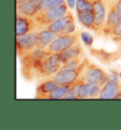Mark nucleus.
Returning a JSON list of instances; mask_svg holds the SVG:
<instances>
[{
  "label": "nucleus",
  "mask_w": 121,
  "mask_h": 130,
  "mask_svg": "<svg viewBox=\"0 0 121 130\" xmlns=\"http://www.w3.org/2000/svg\"><path fill=\"white\" fill-rule=\"evenodd\" d=\"M50 55L46 49H34L28 55L21 59L22 61V74L26 79H33L37 77L38 70L43 60Z\"/></svg>",
  "instance_id": "obj_1"
},
{
  "label": "nucleus",
  "mask_w": 121,
  "mask_h": 130,
  "mask_svg": "<svg viewBox=\"0 0 121 130\" xmlns=\"http://www.w3.org/2000/svg\"><path fill=\"white\" fill-rule=\"evenodd\" d=\"M67 12H68V6L66 2H64L56 8L44 10V11H39L33 18L38 24L39 29H43V28H46L53 21L64 16Z\"/></svg>",
  "instance_id": "obj_2"
},
{
  "label": "nucleus",
  "mask_w": 121,
  "mask_h": 130,
  "mask_svg": "<svg viewBox=\"0 0 121 130\" xmlns=\"http://www.w3.org/2000/svg\"><path fill=\"white\" fill-rule=\"evenodd\" d=\"M79 79L83 83L99 84L100 86H103L109 80V75L101 68L96 64L90 63L88 60L82 70Z\"/></svg>",
  "instance_id": "obj_3"
},
{
  "label": "nucleus",
  "mask_w": 121,
  "mask_h": 130,
  "mask_svg": "<svg viewBox=\"0 0 121 130\" xmlns=\"http://www.w3.org/2000/svg\"><path fill=\"white\" fill-rule=\"evenodd\" d=\"M37 30L16 37V52L20 59L36 49Z\"/></svg>",
  "instance_id": "obj_4"
},
{
  "label": "nucleus",
  "mask_w": 121,
  "mask_h": 130,
  "mask_svg": "<svg viewBox=\"0 0 121 130\" xmlns=\"http://www.w3.org/2000/svg\"><path fill=\"white\" fill-rule=\"evenodd\" d=\"M62 62L60 61L59 53L50 54L43 60L37 74V77H47L53 76L62 67Z\"/></svg>",
  "instance_id": "obj_5"
},
{
  "label": "nucleus",
  "mask_w": 121,
  "mask_h": 130,
  "mask_svg": "<svg viewBox=\"0 0 121 130\" xmlns=\"http://www.w3.org/2000/svg\"><path fill=\"white\" fill-rule=\"evenodd\" d=\"M79 36L76 33L72 34H65V35H58V37L53 41L46 48V50L49 54L60 53L67 49L68 47L75 44L79 42Z\"/></svg>",
  "instance_id": "obj_6"
},
{
  "label": "nucleus",
  "mask_w": 121,
  "mask_h": 130,
  "mask_svg": "<svg viewBox=\"0 0 121 130\" xmlns=\"http://www.w3.org/2000/svg\"><path fill=\"white\" fill-rule=\"evenodd\" d=\"M87 61H88V59H86V60L82 63V66L77 69H66V70L60 69V71L57 72L55 75H53L52 78L59 85L73 84L79 78L82 70L84 68L85 64L87 63Z\"/></svg>",
  "instance_id": "obj_7"
},
{
  "label": "nucleus",
  "mask_w": 121,
  "mask_h": 130,
  "mask_svg": "<svg viewBox=\"0 0 121 130\" xmlns=\"http://www.w3.org/2000/svg\"><path fill=\"white\" fill-rule=\"evenodd\" d=\"M93 6V12L95 15V31L101 33L104 27L107 17V6L104 0H90Z\"/></svg>",
  "instance_id": "obj_8"
},
{
  "label": "nucleus",
  "mask_w": 121,
  "mask_h": 130,
  "mask_svg": "<svg viewBox=\"0 0 121 130\" xmlns=\"http://www.w3.org/2000/svg\"><path fill=\"white\" fill-rule=\"evenodd\" d=\"M115 3H116V0H110L105 3L107 6V17H106L104 27L102 29V33L105 36H112L113 30L117 23L119 15L115 8Z\"/></svg>",
  "instance_id": "obj_9"
},
{
  "label": "nucleus",
  "mask_w": 121,
  "mask_h": 130,
  "mask_svg": "<svg viewBox=\"0 0 121 130\" xmlns=\"http://www.w3.org/2000/svg\"><path fill=\"white\" fill-rule=\"evenodd\" d=\"M39 29L38 24L33 17L25 16L16 13V37Z\"/></svg>",
  "instance_id": "obj_10"
},
{
  "label": "nucleus",
  "mask_w": 121,
  "mask_h": 130,
  "mask_svg": "<svg viewBox=\"0 0 121 130\" xmlns=\"http://www.w3.org/2000/svg\"><path fill=\"white\" fill-rule=\"evenodd\" d=\"M121 91L120 83L116 80H108L100 90L98 98L100 99H115Z\"/></svg>",
  "instance_id": "obj_11"
},
{
  "label": "nucleus",
  "mask_w": 121,
  "mask_h": 130,
  "mask_svg": "<svg viewBox=\"0 0 121 130\" xmlns=\"http://www.w3.org/2000/svg\"><path fill=\"white\" fill-rule=\"evenodd\" d=\"M58 33L54 32L48 28H43L37 32L36 48L46 49L47 46L58 37Z\"/></svg>",
  "instance_id": "obj_12"
},
{
  "label": "nucleus",
  "mask_w": 121,
  "mask_h": 130,
  "mask_svg": "<svg viewBox=\"0 0 121 130\" xmlns=\"http://www.w3.org/2000/svg\"><path fill=\"white\" fill-rule=\"evenodd\" d=\"M41 0H28L25 3L16 5V13L29 17H34L39 11Z\"/></svg>",
  "instance_id": "obj_13"
},
{
  "label": "nucleus",
  "mask_w": 121,
  "mask_h": 130,
  "mask_svg": "<svg viewBox=\"0 0 121 130\" xmlns=\"http://www.w3.org/2000/svg\"><path fill=\"white\" fill-rule=\"evenodd\" d=\"M102 86L99 84H90L82 83L79 90V99H89V98H98Z\"/></svg>",
  "instance_id": "obj_14"
},
{
  "label": "nucleus",
  "mask_w": 121,
  "mask_h": 130,
  "mask_svg": "<svg viewBox=\"0 0 121 130\" xmlns=\"http://www.w3.org/2000/svg\"><path fill=\"white\" fill-rule=\"evenodd\" d=\"M82 55V45L79 42H76L75 44H73L72 46L68 47L67 49L63 50L62 52L59 53V59L60 61L62 62V64H64L66 62H68L69 60H71L73 59H76L79 56Z\"/></svg>",
  "instance_id": "obj_15"
},
{
  "label": "nucleus",
  "mask_w": 121,
  "mask_h": 130,
  "mask_svg": "<svg viewBox=\"0 0 121 130\" xmlns=\"http://www.w3.org/2000/svg\"><path fill=\"white\" fill-rule=\"evenodd\" d=\"M58 83L53 79H46L45 81L41 82L37 87L36 98L38 99H47L48 95L58 87Z\"/></svg>",
  "instance_id": "obj_16"
},
{
  "label": "nucleus",
  "mask_w": 121,
  "mask_h": 130,
  "mask_svg": "<svg viewBox=\"0 0 121 130\" xmlns=\"http://www.w3.org/2000/svg\"><path fill=\"white\" fill-rule=\"evenodd\" d=\"M77 17L79 22L86 28L95 31V15L93 11L90 12H77Z\"/></svg>",
  "instance_id": "obj_17"
},
{
  "label": "nucleus",
  "mask_w": 121,
  "mask_h": 130,
  "mask_svg": "<svg viewBox=\"0 0 121 130\" xmlns=\"http://www.w3.org/2000/svg\"><path fill=\"white\" fill-rule=\"evenodd\" d=\"M91 52L93 53V55L97 57L103 63H110L112 60H115V59L121 58V51L115 53H108L104 50H94V49H92Z\"/></svg>",
  "instance_id": "obj_18"
},
{
  "label": "nucleus",
  "mask_w": 121,
  "mask_h": 130,
  "mask_svg": "<svg viewBox=\"0 0 121 130\" xmlns=\"http://www.w3.org/2000/svg\"><path fill=\"white\" fill-rule=\"evenodd\" d=\"M73 17L74 16H73L72 13L70 12V11H68L64 16H62V17H61V18H59V19L53 21L52 23L50 24L46 28H48V29L52 30L54 32L60 34L61 31L62 30V28L65 26V24L67 23L71 18H73Z\"/></svg>",
  "instance_id": "obj_19"
},
{
  "label": "nucleus",
  "mask_w": 121,
  "mask_h": 130,
  "mask_svg": "<svg viewBox=\"0 0 121 130\" xmlns=\"http://www.w3.org/2000/svg\"><path fill=\"white\" fill-rule=\"evenodd\" d=\"M73 84H64V85H58V87L48 95L47 99L55 100V99H63L66 93L70 90L71 86Z\"/></svg>",
  "instance_id": "obj_20"
},
{
  "label": "nucleus",
  "mask_w": 121,
  "mask_h": 130,
  "mask_svg": "<svg viewBox=\"0 0 121 130\" xmlns=\"http://www.w3.org/2000/svg\"><path fill=\"white\" fill-rule=\"evenodd\" d=\"M64 2H65V0H41L39 4V11H44V10L56 8V7L63 4Z\"/></svg>",
  "instance_id": "obj_21"
},
{
  "label": "nucleus",
  "mask_w": 121,
  "mask_h": 130,
  "mask_svg": "<svg viewBox=\"0 0 121 130\" xmlns=\"http://www.w3.org/2000/svg\"><path fill=\"white\" fill-rule=\"evenodd\" d=\"M82 83H83V82H82L79 78L75 82V83H73L70 90H69L68 92L66 93V95L64 96L63 99H79V90L80 85H82Z\"/></svg>",
  "instance_id": "obj_22"
},
{
  "label": "nucleus",
  "mask_w": 121,
  "mask_h": 130,
  "mask_svg": "<svg viewBox=\"0 0 121 130\" xmlns=\"http://www.w3.org/2000/svg\"><path fill=\"white\" fill-rule=\"evenodd\" d=\"M77 12H90L93 11V6L90 0H77L76 4Z\"/></svg>",
  "instance_id": "obj_23"
},
{
  "label": "nucleus",
  "mask_w": 121,
  "mask_h": 130,
  "mask_svg": "<svg viewBox=\"0 0 121 130\" xmlns=\"http://www.w3.org/2000/svg\"><path fill=\"white\" fill-rule=\"evenodd\" d=\"M76 31V25H75V18L73 17L69 20L68 22L65 24L64 27L62 28V30L61 31V35H65V34H72L75 33ZM59 34V35H60Z\"/></svg>",
  "instance_id": "obj_24"
},
{
  "label": "nucleus",
  "mask_w": 121,
  "mask_h": 130,
  "mask_svg": "<svg viewBox=\"0 0 121 130\" xmlns=\"http://www.w3.org/2000/svg\"><path fill=\"white\" fill-rule=\"evenodd\" d=\"M80 38H82V41L83 42V43L87 47H89V48L92 47L93 43H94V37L90 33L82 31V32H80Z\"/></svg>",
  "instance_id": "obj_25"
},
{
  "label": "nucleus",
  "mask_w": 121,
  "mask_h": 130,
  "mask_svg": "<svg viewBox=\"0 0 121 130\" xmlns=\"http://www.w3.org/2000/svg\"><path fill=\"white\" fill-rule=\"evenodd\" d=\"M112 36H114V37H121V15L118 17L117 23H116L115 28L113 30Z\"/></svg>",
  "instance_id": "obj_26"
},
{
  "label": "nucleus",
  "mask_w": 121,
  "mask_h": 130,
  "mask_svg": "<svg viewBox=\"0 0 121 130\" xmlns=\"http://www.w3.org/2000/svg\"><path fill=\"white\" fill-rule=\"evenodd\" d=\"M66 4L70 10H73L76 7V4H77V0H65Z\"/></svg>",
  "instance_id": "obj_27"
},
{
  "label": "nucleus",
  "mask_w": 121,
  "mask_h": 130,
  "mask_svg": "<svg viewBox=\"0 0 121 130\" xmlns=\"http://www.w3.org/2000/svg\"><path fill=\"white\" fill-rule=\"evenodd\" d=\"M115 8L117 10L118 15H121V0H116V3H115Z\"/></svg>",
  "instance_id": "obj_28"
},
{
  "label": "nucleus",
  "mask_w": 121,
  "mask_h": 130,
  "mask_svg": "<svg viewBox=\"0 0 121 130\" xmlns=\"http://www.w3.org/2000/svg\"><path fill=\"white\" fill-rule=\"evenodd\" d=\"M26 1H28V0H16V5H20V4H22V3H25Z\"/></svg>",
  "instance_id": "obj_29"
},
{
  "label": "nucleus",
  "mask_w": 121,
  "mask_h": 130,
  "mask_svg": "<svg viewBox=\"0 0 121 130\" xmlns=\"http://www.w3.org/2000/svg\"><path fill=\"white\" fill-rule=\"evenodd\" d=\"M115 99H121V91H119V93H118V94L116 95V97H115Z\"/></svg>",
  "instance_id": "obj_30"
},
{
  "label": "nucleus",
  "mask_w": 121,
  "mask_h": 130,
  "mask_svg": "<svg viewBox=\"0 0 121 130\" xmlns=\"http://www.w3.org/2000/svg\"><path fill=\"white\" fill-rule=\"evenodd\" d=\"M115 42H117V43H119V46L121 47V40H117V41H115Z\"/></svg>",
  "instance_id": "obj_31"
},
{
  "label": "nucleus",
  "mask_w": 121,
  "mask_h": 130,
  "mask_svg": "<svg viewBox=\"0 0 121 130\" xmlns=\"http://www.w3.org/2000/svg\"><path fill=\"white\" fill-rule=\"evenodd\" d=\"M117 40H121V37H115V41H117Z\"/></svg>",
  "instance_id": "obj_32"
},
{
  "label": "nucleus",
  "mask_w": 121,
  "mask_h": 130,
  "mask_svg": "<svg viewBox=\"0 0 121 130\" xmlns=\"http://www.w3.org/2000/svg\"><path fill=\"white\" fill-rule=\"evenodd\" d=\"M118 75H119V79L121 80V72H119V73H118Z\"/></svg>",
  "instance_id": "obj_33"
},
{
  "label": "nucleus",
  "mask_w": 121,
  "mask_h": 130,
  "mask_svg": "<svg viewBox=\"0 0 121 130\" xmlns=\"http://www.w3.org/2000/svg\"><path fill=\"white\" fill-rule=\"evenodd\" d=\"M108 1H110V0H104V2L106 3V2H108Z\"/></svg>",
  "instance_id": "obj_34"
}]
</instances>
